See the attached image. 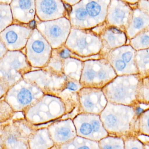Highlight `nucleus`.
<instances>
[{"label":"nucleus","mask_w":149,"mask_h":149,"mask_svg":"<svg viewBox=\"0 0 149 149\" xmlns=\"http://www.w3.org/2000/svg\"><path fill=\"white\" fill-rule=\"evenodd\" d=\"M143 112V109L140 107H137L136 109V113L137 115H139Z\"/></svg>","instance_id":"obj_26"},{"label":"nucleus","mask_w":149,"mask_h":149,"mask_svg":"<svg viewBox=\"0 0 149 149\" xmlns=\"http://www.w3.org/2000/svg\"><path fill=\"white\" fill-rule=\"evenodd\" d=\"M132 54L131 52H128L123 54V58L124 61L128 63L131 60L132 57Z\"/></svg>","instance_id":"obj_19"},{"label":"nucleus","mask_w":149,"mask_h":149,"mask_svg":"<svg viewBox=\"0 0 149 149\" xmlns=\"http://www.w3.org/2000/svg\"><path fill=\"white\" fill-rule=\"evenodd\" d=\"M13 16L11 6L8 4H0V31L1 32L13 24Z\"/></svg>","instance_id":"obj_13"},{"label":"nucleus","mask_w":149,"mask_h":149,"mask_svg":"<svg viewBox=\"0 0 149 149\" xmlns=\"http://www.w3.org/2000/svg\"><path fill=\"white\" fill-rule=\"evenodd\" d=\"M14 21L29 25L36 15V0H13L10 4Z\"/></svg>","instance_id":"obj_11"},{"label":"nucleus","mask_w":149,"mask_h":149,"mask_svg":"<svg viewBox=\"0 0 149 149\" xmlns=\"http://www.w3.org/2000/svg\"><path fill=\"white\" fill-rule=\"evenodd\" d=\"M74 125L71 121H62L49 126V131L54 143L63 145L73 139L76 135Z\"/></svg>","instance_id":"obj_12"},{"label":"nucleus","mask_w":149,"mask_h":149,"mask_svg":"<svg viewBox=\"0 0 149 149\" xmlns=\"http://www.w3.org/2000/svg\"><path fill=\"white\" fill-rule=\"evenodd\" d=\"M28 63L26 56L20 51L8 50L1 58V67H7V70H10L1 75L3 79L1 80V84L7 88L12 87L17 82L14 76H21L23 69L28 67Z\"/></svg>","instance_id":"obj_6"},{"label":"nucleus","mask_w":149,"mask_h":149,"mask_svg":"<svg viewBox=\"0 0 149 149\" xmlns=\"http://www.w3.org/2000/svg\"><path fill=\"white\" fill-rule=\"evenodd\" d=\"M61 1L64 2V4L72 6L79 2L81 0H61Z\"/></svg>","instance_id":"obj_20"},{"label":"nucleus","mask_w":149,"mask_h":149,"mask_svg":"<svg viewBox=\"0 0 149 149\" xmlns=\"http://www.w3.org/2000/svg\"><path fill=\"white\" fill-rule=\"evenodd\" d=\"M7 93L6 99L14 97V100L10 102V106L14 110L19 111L25 108L28 109L37 102L39 100L35 99V97L37 98V95L42 92V90L33 82L20 81L13 85Z\"/></svg>","instance_id":"obj_4"},{"label":"nucleus","mask_w":149,"mask_h":149,"mask_svg":"<svg viewBox=\"0 0 149 149\" xmlns=\"http://www.w3.org/2000/svg\"><path fill=\"white\" fill-rule=\"evenodd\" d=\"M148 126H149V119H148Z\"/></svg>","instance_id":"obj_30"},{"label":"nucleus","mask_w":149,"mask_h":149,"mask_svg":"<svg viewBox=\"0 0 149 149\" xmlns=\"http://www.w3.org/2000/svg\"><path fill=\"white\" fill-rule=\"evenodd\" d=\"M125 95V91L123 88H119L116 90L115 97L117 99H120L123 98Z\"/></svg>","instance_id":"obj_15"},{"label":"nucleus","mask_w":149,"mask_h":149,"mask_svg":"<svg viewBox=\"0 0 149 149\" xmlns=\"http://www.w3.org/2000/svg\"><path fill=\"white\" fill-rule=\"evenodd\" d=\"M45 96V98H40L37 102L27 109V113L35 112L28 115L29 122L34 123H42L48 122L58 118L61 114L52 111L53 108L63 104L56 97L49 96Z\"/></svg>","instance_id":"obj_7"},{"label":"nucleus","mask_w":149,"mask_h":149,"mask_svg":"<svg viewBox=\"0 0 149 149\" xmlns=\"http://www.w3.org/2000/svg\"><path fill=\"white\" fill-rule=\"evenodd\" d=\"M33 29L26 24H12L1 32V41L8 50L20 51L26 47Z\"/></svg>","instance_id":"obj_5"},{"label":"nucleus","mask_w":149,"mask_h":149,"mask_svg":"<svg viewBox=\"0 0 149 149\" xmlns=\"http://www.w3.org/2000/svg\"><path fill=\"white\" fill-rule=\"evenodd\" d=\"M116 122V119L113 115H109L105 119V123L109 126H112Z\"/></svg>","instance_id":"obj_16"},{"label":"nucleus","mask_w":149,"mask_h":149,"mask_svg":"<svg viewBox=\"0 0 149 149\" xmlns=\"http://www.w3.org/2000/svg\"><path fill=\"white\" fill-rule=\"evenodd\" d=\"M65 87L66 89H68L71 91H74L78 90L79 86L76 83L73 81H69L66 82Z\"/></svg>","instance_id":"obj_14"},{"label":"nucleus","mask_w":149,"mask_h":149,"mask_svg":"<svg viewBox=\"0 0 149 149\" xmlns=\"http://www.w3.org/2000/svg\"><path fill=\"white\" fill-rule=\"evenodd\" d=\"M36 15L40 21L56 19L68 15L61 0H36Z\"/></svg>","instance_id":"obj_9"},{"label":"nucleus","mask_w":149,"mask_h":149,"mask_svg":"<svg viewBox=\"0 0 149 149\" xmlns=\"http://www.w3.org/2000/svg\"><path fill=\"white\" fill-rule=\"evenodd\" d=\"M95 39L86 29L72 27L64 46L72 54L82 57L89 54Z\"/></svg>","instance_id":"obj_8"},{"label":"nucleus","mask_w":149,"mask_h":149,"mask_svg":"<svg viewBox=\"0 0 149 149\" xmlns=\"http://www.w3.org/2000/svg\"><path fill=\"white\" fill-rule=\"evenodd\" d=\"M141 42L143 45H147L149 43V37L147 36H143L141 38Z\"/></svg>","instance_id":"obj_24"},{"label":"nucleus","mask_w":149,"mask_h":149,"mask_svg":"<svg viewBox=\"0 0 149 149\" xmlns=\"http://www.w3.org/2000/svg\"><path fill=\"white\" fill-rule=\"evenodd\" d=\"M143 24V20L141 18H136L133 22V26L136 29H139L142 27Z\"/></svg>","instance_id":"obj_17"},{"label":"nucleus","mask_w":149,"mask_h":149,"mask_svg":"<svg viewBox=\"0 0 149 149\" xmlns=\"http://www.w3.org/2000/svg\"><path fill=\"white\" fill-rule=\"evenodd\" d=\"M92 122L94 132L98 131L100 129V123L97 120H93Z\"/></svg>","instance_id":"obj_22"},{"label":"nucleus","mask_w":149,"mask_h":149,"mask_svg":"<svg viewBox=\"0 0 149 149\" xmlns=\"http://www.w3.org/2000/svg\"><path fill=\"white\" fill-rule=\"evenodd\" d=\"M102 7L96 0H81L71 6L68 14L72 27L87 29L93 26V19L101 13Z\"/></svg>","instance_id":"obj_3"},{"label":"nucleus","mask_w":149,"mask_h":149,"mask_svg":"<svg viewBox=\"0 0 149 149\" xmlns=\"http://www.w3.org/2000/svg\"><path fill=\"white\" fill-rule=\"evenodd\" d=\"M18 122L9 125H6L4 127L2 134H1V144L9 148H15L18 146H26L25 142H28L29 137L32 133L27 132L26 128H22L21 126L17 125Z\"/></svg>","instance_id":"obj_10"},{"label":"nucleus","mask_w":149,"mask_h":149,"mask_svg":"<svg viewBox=\"0 0 149 149\" xmlns=\"http://www.w3.org/2000/svg\"><path fill=\"white\" fill-rule=\"evenodd\" d=\"M103 148H104V149H112L113 148L110 146L107 145L105 146L104 147H103Z\"/></svg>","instance_id":"obj_29"},{"label":"nucleus","mask_w":149,"mask_h":149,"mask_svg":"<svg viewBox=\"0 0 149 149\" xmlns=\"http://www.w3.org/2000/svg\"><path fill=\"white\" fill-rule=\"evenodd\" d=\"M12 1L13 0H0L1 3H4V4H8V5H10Z\"/></svg>","instance_id":"obj_27"},{"label":"nucleus","mask_w":149,"mask_h":149,"mask_svg":"<svg viewBox=\"0 0 149 149\" xmlns=\"http://www.w3.org/2000/svg\"><path fill=\"white\" fill-rule=\"evenodd\" d=\"M98 76H99V78L101 79H103L105 78L106 77V73L104 72V71H100V72L98 73Z\"/></svg>","instance_id":"obj_25"},{"label":"nucleus","mask_w":149,"mask_h":149,"mask_svg":"<svg viewBox=\"0 0 149 149\" xmlns=\"http://www.w3.org/2000/svg\"><path fill=\"white\" fill-rule=\"evenodd\" d=\"M144 62L145 63H149V56H146L145 58H144Z\"/></svg>","instance_id":"obj_28"},{"label":"nucleus","mask_w":149,"mask_h":149,"mask_svg":"<svg viewBox=\"0 0 149 149\" xmlns=\"http://www.w3.org/2000/svg\"><path fill=\"white\" fill-rule=\"evenodd\" d=\"M124 16V13L120 10H116L115 12V16L116 19H123Z\"/></svg>","instance_id":"obj_23"},{"label":"nucleus","mask_w":149,"mask_h":149,"mask_svg":"<svg viewBox=\"0 0 149 149\" xmlns=\"http://www.w3.org/2000/svg\"><path fill=\"white\" fill-rule=\"evenodd\" d=\"M125 63L124 61L121 60H118L116 61V67L117 69L119 71H122L125 68Z\"/></svg>","instance_id":"obj_18"},{"label":"nucleus","mask_w":149,"mask_h":149,"mask_svg":"<svg viewBox=\"0 0 149 149\" xmlns=\"http://www.w3.org/2000/svg\"><path fill=\"white\" fill-rule=\"evenodd\" d=\"M35 26L53 49L60 48L65 45L72 27L69 19L66 16L53 20L40 21L36 22Z\"/></svg>","instance_id":"obj_1"},{"label":"nucleus","mask_w":149,"mask_h":149,"mask_svg":"<svg viewBox=\"0 0 149 149\" xmlns=\"http://www.w3.org/2000/svg\"><path fill=\"white\" fill-rule=\"evenodd\" d=\"M53 49L40 32L34 28L26 46L29 63L34 67H43L49 62Z\"/></svg>","instance_id":"obj_2"},{"label":"nucleus","mask_w":149,"mask_h":149,"mask_svg":"<svg viewBox=\"0 0 149 149\" xmlns=\"http://www.w3.org/2000/svg\"><path fill=\"white\" fill-rule=\"evenodd\" d=\"M8 51L3 42L1 41V58H2Z\"/></svg>","instance_id":"obj_21"}]
</instances>
